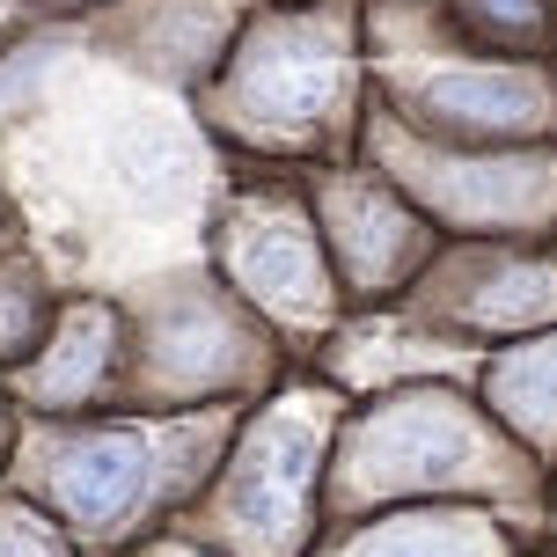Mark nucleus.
I'll use <instances>...</instances> for the list:
<instances>
[{"label":"nucleus","instance_id":"10","mask_svg":"<svg viewBox=\"0 0 557 557\" xmlns=\"http://www.w3.org/2000/svg\"><path fill=\"white\" fill-rule=\"evenodd\" d=\"M0 557H52V550H45L23 521H0Z\"/></svg>","mask_w":557,"mask_h":557},{"label":"nucleus","instance_id":"11","mask_svg":"<svg viewBox=\"0 0 557 557\" xmlns=\"http://www.w3.org/2000/svg\"><path fill=\"white\" fill-rule=\"evenodd\" d=\"M0 96H8V82H0Z\"/></svg>","mask_w":557,"mask_h":557},{"label":"nucleus","instance_id":"6","mask_svg":"<svg viewBox=\"0 0 557 557\" xmlns=\"http://www.w3.org/2000/svg\"><path fill=\"white\" fill-rule=\"evenodd\" d=\"M243 278L264 301H315V264H308V243L294 227H257L243 243Z\"/></svg>","mask_w":557,"mask_h":557},{"label":"nucleus","instance_id":"3","mask_svg":"<svg viewBox=\"0 0 557 557\" xmlns=\"http://www.w3.org/2000/svg\"><path fill=\"white\" fill-rule=\"evenodd\" d=\"M147 484V447L133 433H103V441H82L66 462H59V492L82 521H117L125 506L139 499Z\"/></svg>","mask_w":557,"mask_h":557},{"label":"nucleus","instance_id":"5","mask_svg":"<svg viewBox=\"0 0 557 557\" xmlns=\"http://www.w3.org/2000/svg\"><path fill=\"white\" fill-rule=\"evenodd\" d=\"M250 96H257V111L308 117V111H323V96H331V66L308 59L301 45H272L250 74Z\"/></svg>","mask_w":557,"mask_h":557},{"label":"nucleus","instance_id":"4","mask_svg":"<svg viewBox=\"0 0 557 557\" xmlns=\"http://www.w3.org/2000/svg\"><path fill=\"white\" fill-rule=\"evenodd\" d=\"M425 103L462 133H513V125L543 117V96L529 82H513V74H441L425 88Z\"/></svg>","mask_w":557,"mask_h":557},{"label":"nucleus","instance_id":"9","mask_svg":"<svg viewBox=\"0 0 557 557\" xmlns=\"http://www.w3.org/2000/svg\"><path fill=\"white\" fill-rule=\"evenodd\" d=\"M550 301H557V278H550V272H535V264H521V272H506L476 308H484L492 323H535V315H543Z\"/></svg>","mask_w":557,"mask_h":557},{"label":"nucleus","instance_id":"7","mask_svg":"<svg viewBox=\"0 0 557 557\" xmlns=\"http://www.w3.org/2000/svg\"><path fill=\"white\" fill-rule=\"evenodd\" d=\"M499 404L521 418V433H550L557 425V345L529 352V360H513L499 374Z\"/></svg>","mask_w":557,"mask_h":557},{"label":"nucleus","instance_id":"2","mask_svg":"<svg viewBox=\"0 0 557 557\" xmlns=\"http://www.w3.org/2000/svg\"><path fill=\"white\" fill-rule=\"evenodd\" d=\"M308 462H315V425L301 418H278L272 433H257L250 462L235 476V521L264 543H286L301 529V484H308Z\"/></svg>","mask_w":557,"mask_h":557},{"label":"nucleus","instance_id":"1","mask_svg":"<svg viewBox=\"0 0 557 557\" xmlns=\"http://www.w3.org/2000/svg\"><path fill=\"white\" fill-rule=\"evenodd\" d=\"M462 455H470V425L447 411V404L418 396V404L382 411L360 433V447H352V476H360L367 492H411V484L447 476Z\"/></svg>","mask_w":557,"mask_h":557},{"label":"nucleus","instance_id":"8","mask_svg":"<svg viewBox=\"0 0 557 557\" xmlns=\"http://www.w3.org/2000/svg\"><path fill=\"white\" fill-rule=\"evenodd\" d=\"M360 557H484L470 529H447V521H404V529H382Z\"/></svg>","mask_w":557,"mask_h":557}]
</instances>
